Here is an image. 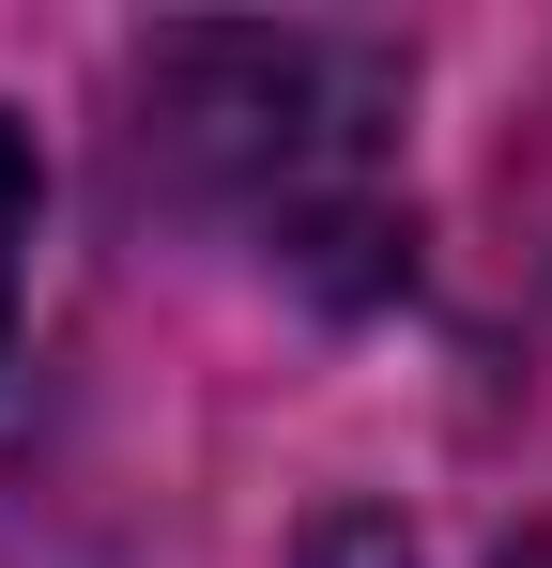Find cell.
Masks as SVG:
<instances>
[{"label":"cell","instance_id":"7a4b0ae2","mask_svg":"<svg viewBox=\"0 0 552 568\" xmlns=\"http://www.w3.org/2000/svg\"><path fill=\"white\" fill-rule=\"evenodd\" d=\"M16 262H31V139L0 123V338H16Z\"/></svg>","mask_w":552,"mask_h":568},{"label":"cell","instance_id":"6da1fadb","mask_svg":"<svg viewBox=\"0 0 552 568\" xmlns=\"http://www.w3.org/2000/svg\"><path fill=\"white\" fill-rule=\"evenodd\" d=\"M154 108H170L184 170L292 277H338V292L399 277V185H384L399 47H368V31H170Z\"/></svg>","mask_w":552,"mask_h":568}]
</instances>
